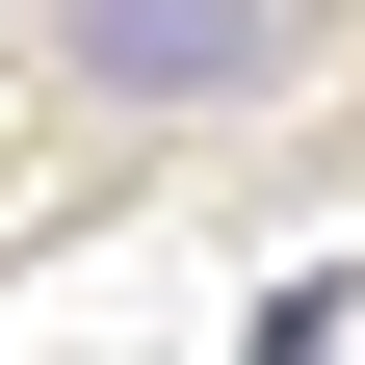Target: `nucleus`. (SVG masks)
<instances>
[{"label": "nucleus", "mask_w": 365, "mask_h": 365, "mask_svg": "<svg viewBox=\"0 0 365 365\" xmlns=\"http://www.w3.org/2000/svg\"><path fill=\"white\" fill-rule=\"evenodd\" d=\"M53 53L130 78V105H235V78L287 53V0H53Z\"/></svg>", "instance_id": "obj_1"}]
</instances>
